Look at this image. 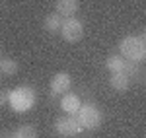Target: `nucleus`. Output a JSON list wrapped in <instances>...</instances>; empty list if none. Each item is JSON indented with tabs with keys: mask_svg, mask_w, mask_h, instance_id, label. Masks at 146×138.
I'll return each instance as SVG.
<instances>
[{
	"mask_svg": "<svg viewBox=\"0 0 146 138\" xmlns=\"http://www.w3.org/2000/svg\"><path fill=\"white\" fill-rule=\"evenodd\" d=\"M37 95L35 90L29 86H18L8 92V105L12 107V111L16 113H27L35 107Z\"/></svg>",
	"mask_w": 146,
	"mask_h": 138,
	"instance_id": "f257e3e1",
	"label": "nucleus"
},
{
	"mask_svg": "<svg viewBox=\"0 0 146 138\" xmlns=\"http://www.w3.org/2000/svg\"><path fill=\"white\" fill-rule=\"evenodd\" d=\"M55 132L60 136H76L82 132V127L76 117H58L55 121Z\"/></svg>",
	"mask_w": 146,
	"mask_h": 138,
	"instance_id": "39448f33",
	"label": "nucleus"
},
{
	"mask_svg": "<svg viewBox=\"0 0 146 138\" xmlns=\"http://www.w3.org/2000/svg\"><path fill=\"white\" fill-rule=\"evenodd\" d=\"M142 39H144V41H146V29H144V33H142Z\"/></svg>",
	"mask_w": 146,
	"mask_h": 138,
	"instance_id": "dca6fc26",
	"label": "nucleus"
},
{
	"mask_svg": "<svg viewBox=\"0 0 146 138\" xmlns=\"http://www.w3.org/2000/svg\"><path fill=\"white\" fill-rule=\"evenodd\" d=\"M60 35L66 43H78L84 35V25L78 18H64L62 25H60Z\"/></svg>",
	"mask_w": 146,
	"mask_h": 138,
	"instance_id": "20e7f679",
	"label": "nucleus"
},
{
	"mask_svg": "<svg viewBox=\"0 0 146 138\" xmlns=\"http://www.w3.org/2000/svg\"><path fill=\"white\" fill-rule=\"evenodd\" d=\"M109 86H111L115 92L123 93L129 90V86H131V76H127L123 70L121 72H111V76H109Z\"/></svg>",
	"mask_w": 146,
	"mask_h": 138,
	"instance_id": "1a4fd4ad",
	"label": "nucleus"
},
{
	"mask_svg": "<svg viewBox=\"0 0 146 138\" xmlns=\"http://www.w3.org/2000/svg\"><path fill=\"white\" fill-rule=\"evenodd\" d=\"M125 64H127V58H123L121 55H111V57H107V60H105V66H107V70H111V72H121V70H125Z\"/></svg>",
	"mask_w": 146,
	"mask_h": 138,
	"instance_id": "9b49d317",
	"label": "nucleus"
},
{
	"mask_svg": "<svg viewBox=\"0 0 146 138\" xmlns=\"http://www.w3.org/2000/svg\"><path fill=\"white\" fill-rule=\"evenodd\" d=\"M4 105H8V92L0 90V109H2Z\"/></svg>",
	"mask_w": 146,
	"mask_h": 138,
	"instance_id": "4468645a",
	"label": "nucleus"
},
{
	"mask_svg": "<svg viewBox=\"0 0 146 138\" xmlns=\"http://www.w3.org/2000/svg\"><path fill=\"white\" fill-rule=\"evenodd\" d=\"M14 138H37V128L33 125H20L14 130Z\"/></svg>",
	"mask_w": 146,
	"mask_h": 138,
	"instance_id": "ddd939ff",
	"label": "nucleus"
},
{
	"mask_svg": "<svg viewBox=\"0 0 146 138\" xmlns=\"http://www.w3.org/2000/svg\"><path fill=\"white\" fill-rule=\"evenodd\" d=\"M121 57L133 62H142L146 60V41L138 35H127L119 43Z\"/></svg>",
	"mask_w": 146,
	"mask_h": 138,
	"instance_id": "f03ea898",
	"label": "nucleus"
},
{
	"mask_svg": "<svg viewBox=\"0 0 146 138\" xmlns=\"http://www.w3.org/2000/svg\"><path fill=\"white\" fill-rule=\"evenodd\" d=\"M80 8L78 0H55V12L62 18H72Z\"/></svg>",
	"mask_w": 146,
	"mask_h": 138,
	"instance_id": "0eeeda50",
	"label": "nucleus"
},
{
	"mask_svg": "<svg viewBox=\"0 0 146 138\" xmlns=\"http://www.w3.org/2000/svg\"><path fill=\"white\" fill-rule=\"evenodd\" d=\"M80 105H82V101H80V97L76 95V93H64L62 97H60V109L64 111V113H68V115H76L80 109Z\"/></svg>",
	"mask_w": 146,
	"mask_h": 138,
	"instance_id": "6e6552de",
	"label": "nucleus"
},
{
	"mask_svg": "<svg viewBox=\"0 0 146 138\" xmlns=\"http://www.w3.org/2000/svg\"><path fill=\"white\" fill-rule=\"evenodd\" d=\"M70 86H72L70 74H66V72H58V74H55V76L51 78L49 90H51V95L56 97V95H64V93H68Z\"/></svg>",
	"mask_w": 146,
	"mask_h": 138,
	"instance_id": "423d86ee",
	"label": "nucleus"
},
{
	"mask_svg": "<svg viewBox=\"0 0 146 138\" xmlns=\"http://www.w3.org/2000/svg\"><path fill=\"white\" fill-rule=\"evenodd\" d=\"M60 25H62V16L56 14V12L47 14L45 20H43V29L49 31V33H58L60 31Z\"/></svg>",
	"mask_w": 146,
	"mask_h": 138,
	"instance_id": "9d476101",
	"label": "nucleus"
},
{
	"mask_svg": "<svg viewBox=\"0 0 146 138\" xmlns=\"http://www.w3.org/2000/svg\"><path fill=\"white\" fill-rule=\"evenodd\" d=\"M18 70H20V66H18V62L14 58H0V74L14 76Z\"/></svg>",
	"mask_w": 146,
	"mask_h": 138,
	"instance_id": "f8f14e48",
	"label": "nucleus"
},
{
	"mask_svg": "<svg viewBox=\"0 0 146 138\" xmlns=\"http://www.w3.org/2000/svg\"><path fill=\"white\" fill-rule=\"evenodd\" d=\"M0 138H14V130H2Z\"/></svg>",
	"mask_w": 146,
	"mask_h": 138,
	"instance_id": "2eb2a0df",
	"label": "nucleus"
},
{
	"mask_svg": "<svg viewBox=\"0 0 146 138\" xmlns=\"http://www.w3.org/2000/svg\"><path fill=\"white\" fill-rule=\"evenodd\" d=\"M76 119H78V123H80L82 128H86V130H96V128L101 125L103 115H101V111L98 109V105L82 103L80 109H78V113H76Z\"/></svg>",
	"mask_w": 146,
	"mask_h": 138,
	"instance_id": "7ed1b4c3",
	"label": "nucleus"
}]
</instances>
